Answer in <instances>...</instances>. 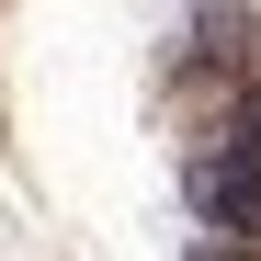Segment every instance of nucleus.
Listing matches in <instances>:
<instances>
[{
    "label": "nucleus",
    "mask_w": 261,
    "mask_h": 261,
    "mask_svg": "<svg viewBox=\"0 0 261 261\" xmlns=\"http://www.w3.org/2000/svg\"><path fill=\"white\" fill-rule=\"evenodd\" d=\"M193 216L216 227V250H261V102H239L227 137L193 148Z\"/></svg>",
    "instance_id": "f257e3e1"
}]
</instances>
